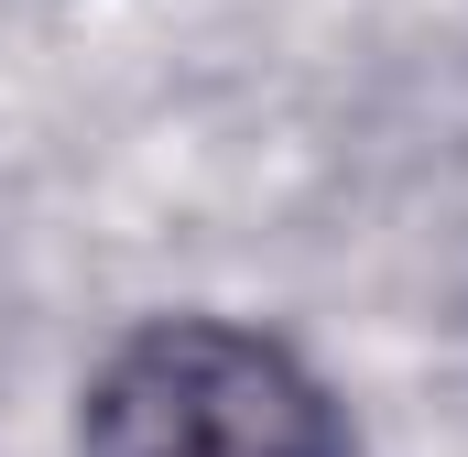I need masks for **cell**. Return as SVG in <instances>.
Wrapping results in <instances>:
<instances>
[{
    "mask_svg": "<svg viewBox=\"0 0 468 457\" xmlns=\"http://www.w3.org/2000/svg\"><path fill=\"white\" fill-rule=\"evenodd\" d=\"M77 457H349V425L283 338L229 316H153L99 359Z\"/></svg>",
    "mask_w": 468,
    "mask_h": 457,
    "instance_id": "cell-1",
    "label": "cell"
}]
</instances>
